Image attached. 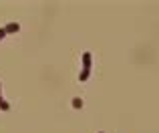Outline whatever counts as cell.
I'll return each instance as SVG.
<instances>
[{
  "instance_id": "1",
  "label": "cell",
  "mask_w": 159,
  "mask_h": 133,
  "mask_svg": "<svg viewBox=\"0 0 159 133\" xmlns=\"http://www.w3.org/2000/svg\"><path fill=\"white\" fill-rule=\"evenodd\" d=\"M4 30H6V34L8 32H18V30H20V24H18V22H8L6 26H4Z\"/></svg>"
},
{
  "instance_id": "2",
  "label": "cell",
  "mask_w": 159,
  "mask_h": 133,
  "mask_svg": "<svg viewBox=\"0 0 159 133\" xmlns=\"http://www.w3.org/2000/svg\"><path fill=\"white\" fill-rule=\"evenodd\" d=\"M83 65H85V69H91V53L83 54Z\"/></svg>"
},
{
  "instance_id": "3",
  "label": "cell",
  "mask_w": 159,
  "mask_h": 133,
  "mask_svg": "<svg viewBox=\"0 0 159 133\" xmlns=\"http://www.w3.org/2000/svg\"><path fill=\"white\" fill-rule=\"evenodd\" d=\"M73 107H75V109H81V107H83V99L75 97V99H73Z\"/></svg>"
},
{
  "instance_id": "4",
  "label": "cell",
  "mask_w": 159,
  "mask_h": 133,
  "mask_svg": "<svg viewBox=\"0 0 159 133\" xmlns=\"http://www.w3.org/2000/svg\"><path fill=\"white\" fill-rule=\"evenodd\" d=\"M89 79V69H83V73L79 75V81H87Z\"/></svg>"
},
{
  "instance_id": "5",
  "label": "cell",
  "mask_w": 159,
  "mask_h": 133,
  "mask_svg": "<svg viewBox=\"0 0 159 133\" xmlns=\"http://www.w3.org/2000/svg\"><path fill=\"white\" fill-rule=\"evenodd\" d=\"M0 109H2V111H8V109H10V105H8V103L2 99V97H0Z\"/></svg>"
},
{
  "instance_id": "6",
  "label": "cell",
  "mask_w": 159,
  "mask_h": 133,
  "mask_svg": "<svg viewBox=\"0 0 159 133\" xmlns=\"http://www.w3.org/2000/svg\"><path fill=\"white\" fill-rule=\"evenodd\" d=\"M4 36H6V30H4V28H0V40L4 39Z\"/></svg>"
},
{
  "instance_id": "7",
  "label": "cell",
  "mask_w": 159,
  "mask_h": 133,
  "mask_svg": "<svg viewBox=\"0 0 159 133\" xmlns=\"http://www.w3.org/2000/svg\"><path fill=\"white\" fill-rule=\"evenodd\" d=\"M0 91H2V85H0ZM0 97H2V95H0Z\"/></svg>"
},
{
  "instance_id": "8",
  "label": "cell",
  "mask_w": 159,
  "mask_h": 133,
  "mask_svg": "<svg viewBox=\"0 0 159 133\" xmlns=\"http://www.w3.org/2000/svg\"><path fill=\"white\" fill-rule=\"evenodd\" d=\"M101 133H103V131H101Z\"/></svg>"
}]
</instances>
